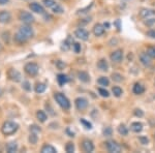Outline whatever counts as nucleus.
I'll use <instances>...</instances> for the list:
<instances>
[{"mask_svg": "<svg viewBox=\"0 0 155 153\" xmlns=\"http://www.w3.org/2000/svg\"><path fill=\"white\" fill-rule=\"evenodd\" d=\"M18 129H19V124L16 123V122H14V121L4 122L3 125H2V127H1L2 134L5 135H14Z\"/></svg>", "mask_w": 155, "mask_h": 153, "instance_id": "1", "label": "nucleus"}, {"mask_svg": "<svg viewBox=\"0 0 155 153\" xmlns=\"http://www.w3.org/2000/svg\"><path fill=\"white\" fill-rule=\"evenodd\" d=\"M54 98H55V100H56L57 102H58V105L63 110H68L69 108H71V102H69L68 98H67L65 95L57 92V93L54 94Z\"/></svg>", "mask_w": 155, "mask_h": 153, "instance_id": "2", "label": "nucleus"}, {"mask_svg": "<svg viewBox=\"0 0 155 153\" xmlns=\"http://www.w3.org/2000/svg\"><path fill=\"white\" fill-rule=\"evenodd\" d=\"M24 69L27 75H29V76H31V77H34L38 74L39 67H38V65L36 63H34V62H29V63H27L25 65Z\"/></svg>", "mask_w": 155, "mask_h": 153, "instance_id": "3", "label": "nucleus"}, {"mask_svg": "<svg viewBox=\"0 0 155 153\" xmlns=\"http://www.w3.org/2000/svg\"><path fill=\"white\" fill-rule=\"evenodd\" d=\"M19 19L21 20L23 23H25V24H32L34 22V17L32 16L30 12H25V11H23V12H20V15H19Z\"/></svg>", "mask_w": 155, "mask_h": 153, "instance_id": "4", "label": "nucleus"}, {"mask_svg": "<svg viewBox=\"0 0 155 153\" xmlns=\"http://www.w3.org/2000/svg\"><path fill=\"white\" fill-rule=\"evenodd\" d=\"M106 146H107V149L109 152H112V153H119L121 151V146L119 144H117L116 142L114 141H109L106 143Z\"/></svg>", "mask_w": 155, "mask_h": 153, "instance_id": "5", "label": "nucleus"}, {"mask_svg": "<svg viewBox=\"0 0 155 153\" xmlns=\"http://www.w3.org/2000/svg\"><path fill=\"white\" fill-rule=\"evenodd\" d=\"M7 76H8L9 79L14 82H20L21 81V74L15 68H9L8 72H7Z\"/></svg>", "mask_w": 155, "mask_h": 153, "instance_id": "6", "label": "nucleus"}, {"mask_svg": "<svg viewBox=\"0 0 155 153\" xmlns=\"http://www.w3.org/2000/svg\"><path fill=\"white\" fill-rule=\"evenodd\" d=\"M74 104H76V107L78 110L83 111V110H85L88 107V100L86 98H84V97H78V98L74 100Z\"/></svg>", "mask_w": 155, "mask_h": 153, "instance_id": "7", "label": "nucleus"}, {"mask_svg": "<svg viewBox=\"0 0 155 153\" xmlns=\"http://www.w3.org/2000/svg\"><path fill=\"white\" fill-rule=\"evenodd\" d=\"M110 58H111L112 61L115 62V63H119V62H121L122 59H123V52H122V50L114 51L113 53L111 54Z\"/></svg>", "mask_w": 155, "mask_h": 153, "instance_id": "8", "label": "nucleus"}, {"mask_svg": "<svg viewBox=\"0 0 155 153\" xmlns=\"http://www.w3.org/2000/svg\"><path fill=\"white\" fill-rule=\"evenodd\" d=\"M19 31L21 32V33H23L26 37H28V38H31V37L33 36V34H34L33 29H32L30 26H28V24L20 27V30H19Z\"/></svg>", "mask_w": 155, "mask_h": 153, "instance_id": "9", "label": "nucleus"}, {"mask_svg": "<svg viewBox=\"0 0 155 153\" xmlns=\"http://www.w3.org/2000/svg\"><path fill=\"white\" fill-rule=\"evenodd\" d=\"M74 35H76L78 38L82 39V41H88L89 38V32L85 29H82V28H79L78 30H76L74 32Z\"/></svg>", "mask_w": 155, "mask_h": 153, "instance_id": "10", "label": "nucleus"}, {"mask_svg": "<svg viewBox=\"0 0 155 153\" xmlns=\"http://www.w3.org/2000/svg\"><path fill=\"white\" fill-rule=\"evenodd\" d=\"M11 20H12V16L8 12H6V11L0 12V23H2V24L9 23Z\"/></svg>", "mask_w": 155, "mask_h": 153, "instance_id": "11", "label": "nucleus"}, {"mask_svg": "<svg viewBox=\"0 0 155 153\" xmlns=\"http://www.w3.org/2000/svg\"><path fill=\"white\" fill-rule=\"evenodd\" d=\"M28 39H29L28 37H26L23 33H21L20 31L14 37L15 42H16V44H18V45H23V44H25V42H27Z\"/></svg>", "mask_w": 155, "mask_h": 153, "instance_id": "12", "label": "nucleus"}, {"mask_svg": "<svg viewBox=\"0 0 155 153\" xmlns=\"http://www.w3.org/2000/svg\"><path fill=\"white\" fill-rule=\"evenodd\" d=\"M29 8L31 9L32 12H36V14H44L45 12V9L42 5H41L39 3L37 2H33V3H30L29 4Z\"/></svg>", "mask_w": 155, "mask_h": 153, "instance_id": "13", "label": "nucleus"}, {"mask_svg": "<svg viewBox=\"0 0 155 153\" xmlns=\"http://www.w3.org/2000/svg\"><path fill=\"white\" fill-rule=\"evenodd\" d=\"M82 147L85 152H92L94 150V145L90 140H84L82 142Z\"/></svg>", "mask_w": 155, "mask_h": 153, "instance_id": "14", "label": "nucleus"}, {"mask_svg": "<svg viewBox=\"0 0 155 153\" xmlns=\"http://www.w3.org/2000/svg\"><path fill=\"white\" fill-rule=\"evenodd\" d=\"M140 60H141V62L145 66H149V65L151 64V57L147 53H142L140 55Z\"/></svg>", "mask_w": 155, "mask_h": 153, "instance_id": "15", "label": "nucleus"}, {"mask_svg": "<svg viewBox=\"0 0 155 153\" xmlns=\"http://www.w3.org/2000/svg\"><path fill=\"white\" fill-rule=\"evenodd\" d=\"M93 33L95 36H101L104 33V26H102L101 24H96L93 27Z\"/></svg>", "mask_w": 155, "mask_h": 153, "instance_id": "16", "label": "nucleus"}, {"mask_svg": "<svg viewBox=\"0 0 155 153\" xmlns=\"http://www.w3.org/2000/svg\"><path fill=\"white\" fill-rule=\"evenodd\" d=\"M130 129L134 132L139 134V132H141L142 129H143V124H142L141 122H134V123H131L130 125Z\"/></svg>", "mask_w": 155, "mask_h": 153, "instance_id": "17", "label": "nucleus"}, {"mask_svg": "<svg viewBox=\"0 0 155 153\" xmlns=\"http://www.w3.org/2000/svg\"><path fill=\"white\" fill-rule=\"evenodd\" d=\"M151 15H155V11H153V9H148V8H143L140 12V17L143 19L151 16Z\"/></svg>", "mask_w": 155, "mask_h": 153, "instance_id": "18", "label": "nucleus"}, {"mask_svg": "<svg viewBox=\"0 0 155 153\" xmlns=\"http://www.w3.org/2000/svg\"><path fill=\"white\" fill-rule=\"evenodd\" d=\"M97 67L102 72H107L109 69V64H107L106 59H101L98 61V63H97Z\"/></svg>", "mask_w": 155, "mask_h": 153, "instance_id": "19", "label": "nucleus"}, {"mask_svg": "<svg viewBox=\"0 0 155 153\" xmlns=\"http://www.w3.org/2000/svg\"><path fill=\"white\" fill-rule=\"evenodd\" d=\"M132 91H134V94H137V95H139V94L144 93L145 88H144L143 85H141V84H139V83H137V84H134Z\"/></svg>", "mask_w": 155, "mask_h": 153, "instance_id": "20", "label": "nucleus"}, {"mask_svg": "<svg viewBox=\"0 0 155 153\" xmlns=\"http://www.w3.org/2000/svg\"><path fill=\"white\" fill-rule=\"evenodd\" d=\"M57 81H58V84L60 86H63L64 84H66L67 82H68V78L65 75H62V74H59L58 76H57Z\"/></svg>", "mask_w": 155, "mask_h": 153, "instance_id": "21", "label": "nucleus"}, {"mask_svg": "<svg viewBox=\"0 0 155 153\" xmlns=\"http://www.w3.org/2000/svg\"><path fill=\"white\" fill-rule=\"evenodd\" d=\"M78 78L80 79V81H82L84 83H87V82L90 81L89 75L87 74V72H80L79 74H78Z\"/></svg>", "mask_w": 155, "mask_h": 153, "instance_id": "22", "label": "nucleus"}, {"mask_svg": "<svg viewBox=\"0 0 155 153\" xmlns=\"http://www.w3.org/2000/svg\"><path fill=\"white\" fill-rule=\"evenodd\" d=\"M6 150L8 153H14L18 150V145H17L16 142H12V143H8L6 146Z\"/></svg>", "mask_w": 155, "mask_h": 153, "instance_id": "23", "label": "nucleus"}, {"mask_svg": "<svg viewBox=\"0 0 155 153\" xmlns=\"http://www.w3.org/2000/svg\"><path fill=\"white\" fill-rule=\"evenodd\" d=\"M57 150L51 145H45L41 148V153H56Z\"/></svg>", "mask_w": 155, "mask_h": 153, "instance_id": "24", "label": "nucleus"}, {"mask_svg": "<svg viewBox=\"0 0 155 153\" xmlns=\"http://www.w3.org/2000/svg\"><path fill=\"white\" fill-rule=\"evenodd\" d=\"M46 88H47L46 85L42 84V83H38L35 86V91H36V93H42V92L46 91Z\"/></svg>", "mask_w": 155, "mask_h": 153, "instance_id": "25", "label": "nucleus"}, {"mask_svg": "<svg viewBox=\"0 0 155 153\" xmlns=\"http://www.w3.org/2000/svg\"><path fill=\"white\" fill-rule=\"evenodd\" d=\"M36 117L41 122H45L47 120V115H46V113H45L44 111H38V112H37L36 113Z\"/></svg>", "mask_w": 155, "mask_h": 153, "instance_id": "26", "label": "nucleus"}, {"mask_svg": "<svg viewBox=\"0 0 155 153\" xmlns=\"http://www.w3.org/2000/svg\"><path fill=\"white\" fill-rule=\"evenodd\" d=\"M118 132L122 135H128V129H127V127L124 124H121L118 127Z\"/></svg>", "mask_w": 155, "mask_h": 153, "instance_id": "27", "label": "nucleus"}, {"mask_svg": "<svg viewBox=\"0 0 155 153\" xmlns=\"http://www.w3.org/2000/svg\"><path fill=\"white\" fill-rule=\"evenodd\" d=\"M98 84L99 85H101V86H109V84H110V81H109V79L107 78H106V77H101L98 79Z\"/></svg>", "mask_w": 155, "mask_h": 153, "instance_id": "28", "label": "nucleus"}, {"mask_svg": "<svg viewBox=\"0 0 155 153\" xmlns=\"http://www.w3.org/2000/svg\"><path fill=\"white\" fill-rule=\"evenodd\" d=\"M112 92L114 93V95L116 97H119V96H121L122 93H123V91H122V89L120 88V87L118 86H115L113 87V89H112Z\"/></svg>", "mask_w": 155, "mask_h": 153, "instance_id": "29", "label": "nucleus"}, {"mask_svg": "<svg viewBox=\"0 0 155 153\" xmlns=\"http://www.w3.org/2000/svg\"><path fill=\"white\" fill-rule=\"evenodd\" d=\"M37 140H38V138H37V135H36V132L31 131V134H30V135H29V142L34 145L37 143Z\"/></svg>", "mask_w": 155, "mask_h": 153, "instance_id": "30", "label": "nucleus"}, {"mask_svg": "<svg viewBox=\"0 0 155 153\" xmlns=\"http://www.w3.org/2000/svg\"><path fill=\"white\" fill-rule=\"evenodd\" d=\"M42 3L47 7H50V8H53V7L56 5V2H55L54 0H42Z\"/></svg>", "mask_w": 155, "mask_h": 153, "instance_id": "31", "label": "nucleus"}, {"mask_svg": "<svg viewBox=\"0 0 155 153\" xmlns=\"http://www.w3.org/2000/svg\"><path fill=\"white\" fill-rule=\"evenodd\" d=\"M112 79H113V81L117 82V83H120V82L123 81V77H122L120 74H117V72H115V74L112 75Z\"/></svg>", "mask_w": 155, "mask_h": 153, "instance_id": "32", "label": "nucleus"}, {"mask_svg": "<svg viewBox=\"0 0 155 153\" xmlns=\"http://www.w3.org/2000/svg\"><path fill=\"white\" fill-rule=\"evenodd\" d=\"M65 150H66V152H68V153H72L74 151V145L72 144V143H67L66 144V146H65Z\"/></svg>", "mask_w": 155, "mask_h": 153, "instance_id": "33", "label": "nucleus"}, {"mask_svg": "<svg viewBox=\"0 0 155 153\" xmlns=\"http://www.w3.org/2000/svg\"><path fill=\"white\" fill-rule=\"evenodd\" d=\"M146 53L148 54L151 58H155V48L154 47H149L148 49H147Z\"/></svg>", "mask_w": 155, "mask_h": 153, "instance_id": "34", "label": "nucleus"}, {"mask_svg": "<svg viewBox=\"0 0 155 153\" xmlns=\"http://www.w3.org/2000/svg\"><path fill=\"white\" fill-rule=\"evenodd\" d=\"M80 122H81V123L84 125L85 128H87V129H91V128H92V124L90 123L89 121H87V120L83 119V118H82V119L80 120Z\"/></svg>", "mask_w": 155, "mask_h": 153, "instance_id": "35", "label": "nucleus"}, {"mask_svg": "<svg viewBox=\"0 0 155 153\" xmlns=\"http://www.w3.org/2000/svg\"><path fill=\"white\" fill-rule=\"evenodd\" d=\"M69 41H71V37H68V38L66 39L65 42H63V46H62V50H65V51H67V50L71 48V42H69Z\"/></svg>", "mask_w": 155, "mask_h": 153, "instance_id": "36", "label": "nucleus"}, {"mask_svg": "<svg viewBox=\"0 0 155 153\" xmlns=\"http://www.w3.org/2000/svg\"><path fill=\"white\" fill-rule=\"evenodd\" d=\"M98 92H99V94H101L102 97H109L110 96V93L107 91L106 89H104V88H99Z\"/></svg>", "mask_w": 155, "mask_h": 153, "instance_id": "37", "label": "nucleus"}, {"mask_svg": "<svg viewBox=\"0 0 155 153\" xmlns=\"http://www.w3.org/2000/svg\"><path fill=\"white\" fill-rule=\"evenodd\" d=\"M53 11H54V12H56V14H62V12H64L63 8H62L60 5H58V4H56V5L53 7Z\"/></svg>", "mask_w": 155, "mask_h": 153, "instance_id": "38", "label": "nucleus"}, {"mask_svg": "<svg viewBox=\"0 0 155 153\" xmlns=\"http://www.w3.org/2000/svg\"><path fill=\"white\" fill-rule=\"evenodd\" d=\"M112 132H113V130H112L111 127H106V128L104 129V135H106V137H110V135H112Z\"/></svg>", "mask_w": 155, "mask_h": 153, "instance_id": "39", "label": "nucleus"}, {"mask_svg": "<svg viewBox=\"0 0 155 153\" xmlns=\"http://www.w3.org/2000/svg\"><path fill=\"white\" fill-rule=\"evenodd\" d=\"M23 88L26 90V91H30L31 90V86H30V83L29 82H27V81H25V82H23Z\"/></svg>", "mask_w": 155, "mask_h": 153, "instance_id": "40", "label": "nucleus"}, {"mask_svg": "<svg viewBox=\"0 0 155 153\" xmlns=\"http://www.w3.org/2000/svg\"><path fill=\"white\" fill-rule=\"evenodd\" d=\"M2 38H3L4 42L8 44L9 42V33L8 32H3V33H2Z\"/></svg>", "mask_w": 155, "mask_h": 153, "instance_id": "41", "label": "nucleus"}, {"mask_svg": "<svg viewBox=\"0 0 155 153\" xmlns=\"http://www.w3.org/2000/svg\"><path fill=\"white\" fill-rule=\"evenodd\" d=\"M72 46H74V52H76V53H80V51H81V45L78 44V42H74V44L72 45Z\"/></svg>", "mask_w": 155, "mask_h": 153, "instance_id": "42", "label": "nucleus"}, {"mask_svg": "<svg viewBox=\"0 0 155 153\" xmlns=\"http://www.w3.org/2000/svg\"><path fill=\"white\" fill-rule=\"evenodd\" d=\"M56 65H57V67H58L59 69H63L64 67H65V63H64V62H62L61 60H58V61L56 62Z\"/></svg>", "mask_w": 155, "mask_h": 153, "instance_id": "43", "label": "nucleus"}, {"mask_svg": "<svg viewBox=\"0 0 155 153\" xmlns=\"http://www.w3.org/2000/svg\"><path fill=\"white\" fill-rule=\"evenodd\" d=\"M139 140L141 141V143H142L143 145H147V144L149 143V140L147 139L146 137H140V138H139Z\"/></svg>", "mask_w": 155, "mask_h": 153, "instance_id": "44", "label": "nucleus"}, {"mask_svg": "<svg viewBox=\"0 0 155 153\" xmlns=\"http://www.w3.org/2000/svg\"><path fill=\"white\" fill-rule=\"evenodd\" d=\"M30 130L32 132H39L41 131V128L38 126H36V125H32V126H30Z\"/></svg>", "mask_w": 155, "mask_h": 153, "instance_id": "45", "label": "nucleus"}, {"mask_svg": "<svg viewBox=\"0 0 155 153\" xmlns=\"http://www.w3.org/2000/svg\"><path fill=\"white\" fill-rule=\"evenodd\" d=\"M134 115H136L137 117H143L144 113H143V111H142V110L137 109L136 111H134Z\"/></svg>", "mask_w": 155, "mask_h": 153, "instance_id": "46", "label": "nucleus"}, {"mask_svg": "<svg viewBox=\"0 0 155 153\" xmlns=\"http://www.w3.org/2000/svg\"><path fill=\"white\" fill-rule=\"evenodd\" d=\"M145 24H146L147 26H152L153 24H155V19H149V20H147V21L145 22Z\"/></svg>", "mask_w": 155, "mask_h": 153, "instance_id": "47", "label": "nucleus"}, {"mask_svg": "<svg viewBox=\"0 0 155 153\" xmlns=\"http://www.w3.org/2000/svg\"><path fill=\"white\" fill-rule=\"evenodd\" d=\"M147 35L152 37V38H155V30H150V31L147 32Z\"/></svg>", "mask_w": 155, "mask_h": 153, "instance_id": "48", "label": "nucleus"}, {"mask_svg": "<svg viewBox=\"0 0 155 153\" xmlns=\"http://www.w3.org/2000/svg\"><path fill=\"white\" fill-rule=\"evenodd\" d=\"M66 132L69 135V137H74V132H71V130H69V128H67V129H66Z\"/></svg>", "mask_w": 155, "mask_h": 153, "instance_id": "49", "label": "nucleus"}, {"mask_svg": "<svg viewBox=\"0 0 155 153\" xmlns=\"http://www.w3.org/2000/svg\"><path fill=\"white\" fill-rule=\"evenodd\" d=\"M8 1H9V0H0V4H2V5H3V4L8 3Z\"/></svg>", "mask_w": 155, "mask_h": 153, "instance_id": "50", "label": "nucleus"}, {"mask_svg": "<svg viewBox=\"0 0 155 153\" xmlns=\"http://www.w3.org/2000/svg\"><path fill=\"white\" fill-rule=\"evenodd\" d=\"M116 25H117V27H118V30H120V21H119V20L116 22Z\"/></svg>", "mask_w": 155, "mask_h": 153, "instance_id": "51", "label": "nucleus"}, {"mask_svg": "<svg viewBox=\"0 0 155 153\" xmlns=\"http://www.w3.org/2000/svg\"><path fill=\"white\" fill-rule=\"evenodd\" d=\"M2 49H3V48H2V45H1V44H0V52H1V51H2Z\"/></svg>", "mask_w": 155, "mask_h": 153, "instance_id": "52", "label": "nucleus"}, {"mask_svg": "<svg viewBox=\"0 0 155 153\" xmlns=\"http://www.w3.org/2000/svg\"><path fill=\"white\" fill-rule=\"evenodd\" d=\"M1 95H2V90L0 89V96H1Z\"/></svg>", "mask_w": 155, "mask_h": 153, "instance_id": "53", "label": "nucleus"}]
</instances>
